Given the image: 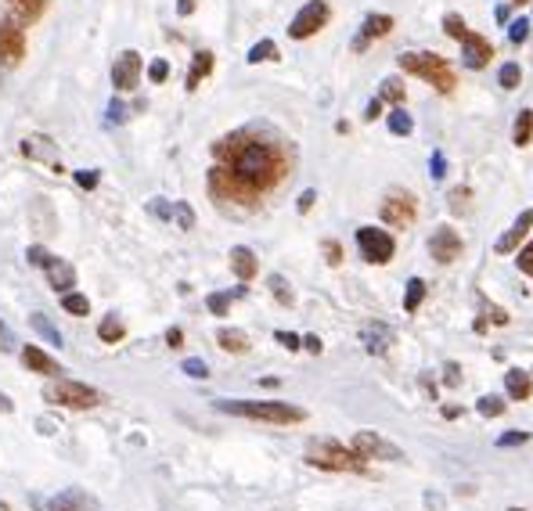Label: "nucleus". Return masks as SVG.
<instances>
[{"label":"nucleus","instance_id":"37998d69","mask_svg":"<svg viewBox=\"0 0 533 511\" xmlns=\"http://www.w3.org/2000/svg\"><path fill=\"white\" fill-rule=\"evenodd\" d=\"M108 123H127V104L120 97L108 101Z\"/></svg>","mask_w":533,"mask_h":511},{"label":"nucleus","instance_id":"dca6fc26","mask_svg":"<svg viewBox=\"0 0 533 511\" xmlns=\"http://www.w3.org/2000/svg\"><path fill=\"white\" fill-rule=\"evenodd\" d=\"M22 364L29 367V371H36V375H43V378H62V364H58V360H51L40 346H26L22 350Z\"/></svg>","mask_w":533,"mask_h":511},{"label":"nucleus","instance_id":"e433bc0d","mask_svg":"<svg viewBox=\"0 0 533 511\" xmlns=\"http://www.w3.org/2000/svg\"><path fill=\"white\" fill-rule=\"evenodd\" d=\"M476 411L483 418H497V414H505V400L501 396H483V400H476Z\"/></svg>","mask_w":533,"mask_h":511},{"label":"nucleus","instance_id":"a211bd4d","mask_svg":"<svg viewBox=\"0 0 533 511\" xmlns=\"http://www.w3.org/2000/svg\"><path fill=\"white\" fill-rule=\"evenodd\" d=\"M8 8H11V22H19L22 29L40 22L43 11H47V0H8Z\"/></svg>","mask_w":533,"mask_h":511},{"label":"nucleus","instance_id":"72a5a7b5","mask_svg":"<svg viewBox=\"0 0 533 511\" xmlns=\"http://www.w3.org/2000/svg\"><path fill=\"white\" fill-rule=\"evenodd\" d=\"M270 296H274L281 306H292V303H295V296H292V289H288V281H285L281 274L270 277Z\"/></svg>","mask_w":533,"mask_h":511},{"label":"nucleus","instance_id":"052dcab7","mask_svg":"<svg viewBox=\"0 0 533 511\" xmlns=\"http://www.w3.org/2000/svg\"><path fill=\"white\" fill-rule=\"evenodd\" d=\"M447 385H461V375H458V364H447Z\"/></svg>","mask_w":533,"mask_h":511},{"label":"nucleus","instance_id":"c756f323","mask_svg":"<svg viewBox=\"0 0 533 511\" xmlns=\"http://www.w3.org/2000/svg\"><path fill=\"white\" fill-rule=\"evenodd\" d=\"M246 289H238V292H213L209 299H206V306H209V313H216V317H223L227 310H231V303L238 299Z\"/></svg>","mask_w":533,"mask_h":511},{"label":"nucleus","instance_id":"f8f14e48","mask_svg":"<svg viewBox=\"0 0 533 511\" xmlns=\"http://www.w3.org/2000/svg\"><path fill=\"white\" fill-rule=\"evenodd\" d=\"M26 54V29L11 18L0 22V65H19Z\"/></svg>","mask_w":533,"mask_h":511},{"label":"nucleus","instance_id":"c03bdc74","mask_svg":"<svg viewBox=\"0 0 533 511\" xmlns=\"http://www.w3.org/2000/svg\"><path fill=\"white\" fill-rule=\"evenodd\" d=\"M526 33H529V22H526V18L508 22V36H512V43H522V40H526Z\"/></svg>","mask_w":533,"mask_h":511},{"label":"nucleus","instance_id":"ddd939ff","mask_svg":"<svg viewBox=\"0 0 533 511\" xmlns=\"http://www.w3.org/2000/svg\"><path fill=\"white\" fill-rule=\"evenodd\" d=\"M429 256L436 263H454L461 256V235L454 227H436L433 238H429Z\"/></svg>","mask_w":533,"mask_h":511},{"label":"nucleus","instance_id":"5701e85b","mask_svg":"<svg viewBox=\"0 0 533 511\" xmlns=\"http://www.w3.org/2000/svg\"><path fill=\"white\" fill-rule=\"evenodd\" d=\"M505 389H508V400H529L533 382L522 367H512V371H505Z\"/></svg>","mask_w":533,"mask_h":511},{"label":"nucleus","instance_id":"ea45409f","mask_svg":"<svg viewBox=\"0 0 533 511\" xmlns=\"http://www.w3.org/2000/svg\"><path fill=\"white\" fill-rule=\"evenodd\" d=\"M181 371H184L188 378H209V367H206V360H199V357H188V360L181 364Z\"/></svg>","mask_w":533,"mask_h":511},{"label":"nucleus","instance_id":"423d86ee","mask_svg":"<svg viewBox=\"0 0 533 511\" xmlns=\"http://www.w3.org/2000/svg\"><path fill=\"white\" fill-rule=\"evenodd\" d=\"M443 29H447V36L461 40V58H465V65H468V69H487V65H490L494 47H490L483 36L468 33V29H465V22H461V15H447V18H443Z\"/></svg>","mask_w":533,"mask_h":511},{"label":"nucleus","instance_id":"79ce46f5","mask_svg":"<svg viewBox=\"0 0 533 511\" xmlns=\"http://www.w3.org/2000/svg\"><path fill=\"white\" fill-rule=\"evenodd\" d=\"M166 76H169V62H166V58H155V62L148 65V80H152V83H166Z\"/></svg>","mask_w":533,"mask_h":511},{"label":"nucleus","instance_id":"0e129e2a","mask_svg":"<svg viewBox=\"0 0 533 511\" xmlns=\"http://www.w3.org/2000/svg\"><path fill=\"white\" fill-rule=\"evenodd\" d=\"M0 511H15V507H11V504H4V500H0Z\"/></svg>","mask_w":533,"mask_h":511},{"label":"nucleus","instance_id":"0eeeda50","mask_svg":"<svg viewBox=\"0 0 533 511\" xmlns=\"http://www.w3.org/2000/svg\"><path fill=\"white\" fill-rule=\"evenodd\" d=\"M349 450L361 453L364 461H403V450L396 443H389V439H382L379 432H368V429L349 439Z\"/></svg>","mask_w":533,"mask_h":511},{"label":"nucleus","instance_id":"2eb2a0df","mask_svg":"<svg viewBox=\"0 0 533 511\" xmlns=\"http://www.w3.org/2000/svg\"><path fill=\"white\" fill-rule=\"evenodd\" d=\"M393 33V18L389 15H368L364 18V26H361V33L353 36V50H368V43L371 40H379V36H389Z\"/></svg>","mask_w":533,"mask_h":511},{"label":"nucleus","instance_id":"1a4fd4ad","mask_svg":"<svg viewBox=\"0 0 533 511\" xmlns=\"http://www.w3.org/2000/svg\"><path fill=\"white\" fill-rule=\"evenodd\" d=\"M357 249L368 263H389L396 252V242L382 227H357Z\"/></svg>","mask_w":533,"mask_h":511},{"label":"nucleus","instance_id":"2f4dec72","mask_svg":"<svg viewBox=\"0 0 533 511\" xmlns=\"http://www.w3.org/2000/svg\"><path fill=\"white\" fill-rule=\"evenodd\" d=\"M411 130H414V119L407 116L403 108H393V112H389V134H396V137H407Z\"/></svg>","mask_w":533,"mask_h":511},{"label":"nucleus","instance_id":"680f3d73","mask_svg":"<svg viewBox=\"0 0 533 511\" xmlns=\"http://www.w3.org/2000/svg\"><path fill=\"white\" fill-rule=\"evenodd\" d=\"M494 15H497V22H501V26H508V22H512V11H508L505 4H501V8L494 11Z\"/></svg>","mask_w":533,"mask_h":511},{"label":"nucleus","instance_id":"864d4df0","mask_svg":"<svg viewBox=\"0 0 533 511\" xmlns=\"http://www.w3.org/2000/svg\"><path fill=\"white\" fill-rule=\"evenodd\" d=\"M443 173H447V158L443 151H433V181H443Z\"/></svg>","mask_w":533,"mask_h":511},{"label":"nucleus","instance_id":"a18cd8bd","mask_svg":"<svg viewBox=\"0 0 533 511\" xmlns=\"http://www.w3.org/2000/svg\"><path fill=\"white\" fill-rule=\"evenodd\" d=\"M274 338L285 346V350H303V338L300 335H292V331H274Z\"/></svg>","mask_w":533,"mask_h":511},{"label":"nucleus","instance_id":"603ef678","mask_svg":"<svg viewBox=\"0 0 533 511\" xmlns=\"http://www.w3.org/2000/svg\"><path fill=\"white\" fill-rule=\"evenodd\" d=\"M465 198H468V188H454V191H450V209H454V213H465Z\"/></svg>","mask_w":533,"mask_h":511},{"label":"nucleus","instance_id":"a878e982","mask_svg":"<svg viewBox=\"0 0 533 511\" xmlns=\"http://www.w3.org/2000/svg\"><path fill=\"white\" fill-rule=\"evenodd\" d=\"M97 338H101V343H123V338H127V324L120 321V317H115V313H108L101 324H97Z\"/></svg>","mask_w":533,"mask_h":511},{"label":"nucleus","instance_id":"cd10ccee","mask_svg":"<svg viewBox=\"0 0 533 511\" xmlns=\"http://www.w3.org/2000/svg\"><path fill=\"white\" fill-rule=\"evenodd\" d=\"M422 299H426V281L422 277H411L407 281V292H403V310L414 313V310L422 306Z\"/></svg>","mask_w":533,"mask_h":511},{"label":"nucleus","instance_id":"c9c22d12","mask_svg":"<svg viewBox=\"0 0 533 511\" xmlns=\"http://www.w3.org/2000/svg\"><path fill=\"white\" fill-rule=\"evenodd\" d=\"M173 220H176L181 231H191V227H195V209L188 202H173Z\"/></svg>","mask_w":533,"mask_h":511},{"label":"nucleus","instance_id":"6e6552de","mask_svg":"<svg viewBox=\"0 0 533 511\" xmlns=\"http://www.w3.org/2000/svg\"><path fill=\"white\" fill-rule=\"evenodd\" d=\"M379 216H382V223L400 227V231H403V227H411V223H414V216H418V198H414L411 191L393 188V191L386 195V202H382Z\"/></svg>","mask_w":533,"mask_h":511},{"label":"nucleus","instance_id":"473e14b6","mask_svg":"<svg viewBox=\"0 0 533 511\" xmlns=\"http://www.w3.org/2000/svg\"><path fill=\"white\" fill-rule=\"evenodd\" d=\"M529 134H533V112H529V108H522V112H519V119H515V144H519V148H526V144H529Z\"/></svg>","mask_w":533,"mask_h":511},{"label":"nucleus","instance_id":"6e6d98bb","mask_svg":"<svg viewBox=\"0 0 533 511\" xmlns=\"http://www.w3.org/2000/svg\"><path fill=\"white\" fill-rule=\"evenodd\" d=\"M166 346H169V350H181V346H184V331H181V328H169V331H166Z\"/></svg>","mask_w":533,"mask_h":511},{"label":"nucleus","instance_id":"e2e57ef3","mask_svg":"<svg viewBox=\"0 0 533 511\" xmlns=\"http://www.w3.org/2000/svg\"><path fill=\"white\" fill-rule=\"evenodd\" d=\"M15 411V404L8 400V396H0V414H11Z\"/></svg>","mask_w":533,"mask_h":511},{"label":"nucleus","instance_id":"39448f33","mask_svg":"<svg viewBox=\"0 0 533 511\" xmlns=\"http://www.w3.org/2000/svg\"><path fill=\"white\" fill-rule=\"evenodd\" d=\"M43 400H51V404H58V407H73V411H90V407H97L105 396L94 389V385H87V382H73V378H54V382H47V389H43Z\"/></svg>","mask_w":533,"mask_h":511},{"label":"nucleus","instance_id":"aec40b11","mask_svg":"<svg viewBox=\"0 0 533 511\" xmlns=\"http://www.w3.org/2000/svg\"><path fill=\"white\" fill-rule=\"evenodd\" d=\"M361 343H364V350L368 353H375V357H382L386 350H389V343H393V331L386 328V324H364L361 328Z\"/></svg>","mask_w":533,"mask_h":511},{"label":"nucleus","instance_id":"f03ea898","mask_svg":"<svg viewBox=\"0 0 533 511\" xmlns=\"http://www.w3.org/2000/svg\"><path fill=\"white\" fill-rule=\"evenodd\" d=\"M216 411L234 414V418H253V421H270V425H300L307 414L292 404L278 400H216Z\"/></svg>","mask_w":533,"mask_h":511},{"label":"nucleus","instance_id":"7ed1b4c3","mask_svg":"<svg viewBox=\"0 0 533 511\" xmlns=\"http://www.w3.org/2000/svg\"><path fill=\"white\" fill-rule=\"evenodd\" d=\"M400 69L403 72H411V76H422L433 90H440V94H450L454 90V72H450V65L440 58V54H433V50H403L400 54Z\"/></svg>","mask_w":533,"mask_h":511},{"label":"nucleus","instance_id":"8fccbe9b","mask_svg":"<svg viewBox=\"0 0 533 511\" xmlns=\"http://www.w3.org/2000/svg\"><path fill=\"white\" fill-rule=\"evenodd\" d=\"M529 439V432H505V436H497V446H522Z\"/></svg>","mask_w":533,"mask_h":511},{"label":"nucleus","instance_id":"393cba45","mask_svg":"<svg viewBox=\"0 0 533 511\" xmlns=\"http://www.w3.org/2000/svg\"><path fill=\"white\" fill-rule=\"evenodd\" d=\"M216 343H220V350H227V353H246V350H249V335L238 331V328H220V331H216Z\"/></svg>","mask_w":533,"mask_h":511},{"label":"nucleus","instance_id":"09e8293b","mask_svg":"<svg viewBox=\"0 0 533 511\" xmlns=\"http://www.w3.org/2000/svg\"><path fill=\"white\" fill-rule=\"evenodd\" d=\"M97 181H101V177L94 173V169H80V173H76V184H80L83 191H94V188H97Z\"/></svg>","mask_w":533,"mask_h":511},{"label":"nucleus","instance_id":"f3484780","mask_svg":"<svg viewBox=\"0 0 533 511\" xmlns=\"http://www.w3.org/2000/svg\"><path fill=\"white\" fill-rule=\"evenodd\" d=\"M47 285L58 292V296H65V292H76L73 285H76V270H73V263H65V259H51V267H47Z\"/></svg>","mask_w":533,"mask_h":511},{"label":"nucleus","instance_id":"de8ad7c7","mask_svg":"<svg viewBox=\"0 0 533 511\" xmlns=\"http://www.w3.org/2000/svg\"><path fill=\"white\" fill-rule=\"evenodd\" d=\"M519 270H522L526 277H533V242L522 245V252H519Z\"/></svg>","mask_w":533,"mask_h":511},{"label":"nucleus","instance_id":"13d9d810","mask_svg":"<svg viewBox=\"0 0 533 511\" xmlns=\"http://www.w3.org/2000/svg\"><path fill=\"white\" fill-rule=\"evenodd\" d=\"M303 350H307V353H321L324 346H321V338H317V335H303Z\"/></svg>","mask_w":533,"mask_h":511},{"label":"nucleus","instance_id":"3c124183","mask_svg":"<svg viewBox=\"0 0 533 511\" xmlns=\"http://www.w3.org/2000/svg\"><path fill=\"white\" fill-rule=\"evenodd\" d=\"M314 202H317V191H314V188H307V191L300 195V202H295V209H300V213H310V209H314Z\"/></svg>","mask_w":533,"mask_h":511},{"label":"nucleus","instance_id":"9b49d317","mask_svg":"<svg viewBox=\"0 0 533 511\" xmlns=\"http://www.w3.org/2000/svg\"><path fill=\"white\" fill-rule=\"evenodd\" d=\"M141 72H144V62L137 50H123L120 58L112 62V87L115 90H134L141 83Z\"/></svg>","mask_w":533,"mask_h":511},{"label":"nucleus","instance_id":"4d7b16f0","mask_svg":"<svg viewBox=\"0 0 533 511\" xmlns=\"http://www.w3.org/2000/svg\"><path fill=\"white\" fill-rule=\"evenodd\" d=\"M379 116H382V97H371V101H368V108H364V119H368V123H375Z\"/></svg>","mask_w":533,"mask_h":511},{"label":"nucleus","instance_id":"58836bf2","mask_svg":"<svg viewBox=\"0 0 533 511\" xmlns=\"http://www.w3.org/2000/svg\"><path fill=\"white\" fill-rule=\"evenodd\" d=\"M144 209H148V216H155V220H173V205H169L166 198H152Z\"/></svg>","mask_w":533,"mask_h":511},{"label":"nucleus","instance_id":"6ab92c4d","mask_svg":"<svg viewBox=\"0 0 533 511\" xmlns=\"http://www.w3.org/2000/svg\"><path fill=\"white\" fill-rule=\"evenodd\" d=\"M529 227H533V209L519 213V220L512 223V231L497 238V252H501V256H505V252H515V249H519V242L529 235Z\"/></svg>","mask_w":533,"mask_h":511},{"label":"nucleus","instance_id":"4be33fe9","mask_svg":"<svg viewBox=\"0 0 533 511\" xmlns=\"http://www.w3.org/2000/svg\"><path fill=\"white\" fill-rule=\"evenodd\" d=\"M22 155H29V158H43V162H51V166H62V162H58V151H54V141H51V137H43V134L26 137V141H22Z\"/></svg>","mask_w":533,"mask_h":511},{"label":"nucleus","instance_id":"bb28decb","mask_svg":"<svg viewBox=\"0 0 533 511\" xmlns=\"http://www.w3.org/2000/svg\"><path fill=\"white\" fill-rule=\"evenodd\" d=\"M29 324H33V331L43 338V343H51V346H65V343H62V331H58L43 313H29Z\"/></svg>","mask_w":533,"mask_h":511},{"label":"nucleus","instance_id":"412c9836","mask_svg":"<svg viewBox=\"0 0 533 511\" xmlns=\"http://www.w3.org/2000/svg\"><path fill=\"white\" fill-rule=\"evenodd\" d=\"M231 270H234V277L238 281H249L256 277V270H260V263H256V256H253V249H246V245H234L231 249Z\"/></svg>","mask_w":533,"mask_h":511},{"label":"nucleus","instance_id":"69168bd1","mask_svg":"<svg viewBox=\"0 0 533 511\" xmlns=\"http://www.w3.org/2000/svg\"><path fill=\"white\" fill-rule=\"evenodd\" d=\"M515 4H529V0H515Z\"/></svg>","mask_w":533,"mask_h":511},{"label":"nucleus","instance_id":"338daca9","mask_svg":"<svg viewBox=\"0 0 533 511\" xmlns=\"http://www.w3.org/2000/svg\"><path fill=\"white\" fill-rule=\"evenodd\" d=\"M512 511H522V507H512Z\"/></svg>","mask_w":533,"mask_h":511},{"label":"nucleus","instance_id":"20e7f679","mask_svg":"<svg viewBox=\"0 0 533 511\" xmlns=\"http://www.w3.org/2000/svg\"><path fill=\"white\" fill-rule=\"evenodd\" d=\"M307 461H310L314 468H324V472H364V465H368L361 453L346 450V446L335 443V439H314V443L307 446Z\"/></svg>","mask_w":533,"mask_h":511},{"label":"nucleus","instance_id":"bf43d9fd","mask_svg":"<svg viewBox=\"0 0 533 511\" xmlns=\"http://www.w3.org/2000/svg\"><path fill=\"white\" fill-rule=\"evenodd\" d=\"M195 4H199V0H176V15H181V18H188V15L195 11Z\"/></svg>","mask_w":533,"mask_h":511},{"label":"nucleus","instance_id":"9d476101","mask_svg":"<svg viewBox=\"0 0 533 511\" xmlns=\"http://www.w3.org/2000/svg\"><path fill=\"white\" fill-rule=\"evenodd\" d=\"M328 18H332V8L324 4V0H310V4H303L300 15L288 22V36L292 40H307V36L321 33L328 26Z\"/></svg>","mask_w":533,"mask_h":511},{"label":"nucleus","instance_id":"c85d7f7f","mask_svg":"<svg viewBox=\"0 0 533 511\" xmlns=\"http://www.w3.org/2000/svg\"><path fill=\"white\" fill-rule=\"evenodd\" d=\"M249 65H260V62H278V43L274 40H260V43H253L249 47Z\"/></svg>","mask_w":533,"mask_h":511},{"label":"nucleus","instance_id":"f704fd0d","mask_svg":"<svg viewBox=\"0 0 533 511\" xmlns=\"http://www.w3.org/2000/svg\"><path fill=\"white\" fill-rule=\"evenodd\" d=\"M403 83L396 80V76H389V80H382V90H379V97L382 101H393V104H403Z\"/></svg>","mask_w":533,"mask_h":511},{"label":"nucleus","instance_id":"5fc2aeb1","mask_svg":"<svg viewBox=\"0 0 533 511\" xmlns=\"http://www.w3.org/2000/svg\"><path fill=\"white\" fill-rule=\"evenodd\" d=\"M15 350V338H11V331H8V324L0 321V353H11Z\"/></svg>","mask_w":533,"mask_h":511},{"label":"nucleus","instance_id":"4c0bfd02","mask_svg":"<svg viewBox=\"0 0 533 511\" xmlns=\"http://www.w3.org/2000/svg\"><path fill=\"white\" fill-rule=\"evenodd\" d=\"M519 80H522V69H519L515 62L501 65V72H497V83H501L505 90H515V87H519Z\"/></svg>","mask_w":533,"mask_h":511},{"label":"nucleus","instance_id":"f257e3e1","mask_svg":"<svg viewBox=\"0 0 533 511\" xmlns=\"http://www.w3.org/2000/svg\"><path fill=\"white\" fill-rule=\"evenodd\" d=\"M292 173V148L267 127H242L213 144L209 191L216 202L256 205Z\"/></svg>","mask_w":533,"mask_h":511},{"label":"nucleus","instance_id":"b1692460","mask_svg":"<svg viewBox=\"0 0 533 511\" xmlns=\"http://www.w3.org/2000/svg\"><path fill=\"white\" fill-rule=\"evenodd\" d=\"M213 72V50H195V58H191V72H188V90H199V83Z\"/></svg>","mask_w":533,"mask_h":511},{"label":"nucleus","instance_id":"49530a36","mask_svg":"<svg viewBox=\"0 0 533 511\" xmlns=\"http://www.w3.org/2000/svg\"><path fill=\"white\" fill-rule=\"evenodd\" d=\"M321 249H324V259H328L332 267H339V263H342V245H339V242H332V238H328Z\"/></svg>","mask_w":533,"mask_h":511},{"label":"nucleus","instance_id":"7c9ffc66","mask_svg":"<svg viewBox=\"0 0 533 511\" xmlns=\"http://www.w3.org/2000/svg\"><path fill=\"white\" fill-rule=\"evenodd\" d=\"M62 310L73 313V317H83V313H90V299L83 292H65L62 296Z\"/></svg>","mask_w":533,"mask_h":511},{"label":"nucleus","instance_id":"4468645a","mask_svg":"<svg viewBox=\"0 0 533 511\" xmlns=\"http://www.w3.org/2000/svg\"><path fill=\"white\" fill-rule=\"evenodd\" d=\"M47 511H97V497H90L80 486H69L47 504Z\"/></svg>","mask_w":533,"mask_h":511},{"label":"nucleus","instance_id":"a19ab883","mask_svg":"<svg viewBox=\"0 0 533 511\" xmlns=\"http://www.w3.org/2000/svg\"><path fill=\"white\" fill-rule=\"evenodd\" d=\"M26 259H29V263H33V267H43V270H47V267H51V259H54V256H51V252H47V249H43V245H29V252H26Z\"/></svg>","mask_w":533,"mask_h":511}]
</instances>
